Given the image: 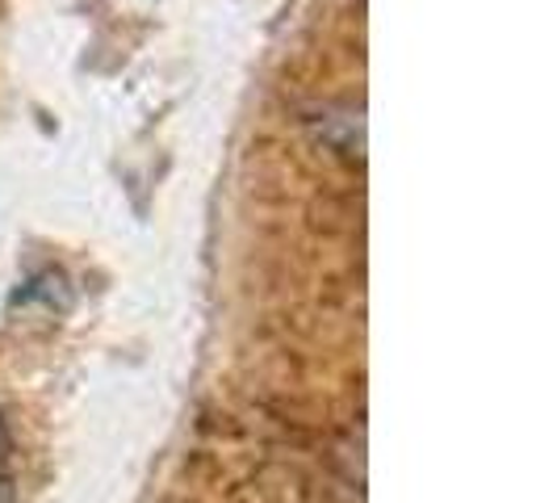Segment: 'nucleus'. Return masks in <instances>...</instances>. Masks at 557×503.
<instances>
[{
    "instance_id": "nucleus-2",
    "label": "nucleus",
    "mask_w": 557,
    "mask_h": 503,
    "mask_svg": "<svg viewBox=\"0 0 557 503\" xmlns=\"http://www.w3.org/2000/svg\"><path fill=\"white\" fill-rule=\"evenodd\" d=\"M0 503H13V462H9V432L0 419Z\"/></svg>"
},
{
    "instance_id": "nucleus-1",
    "label": "nucleus",
    "mask_w": 557,
    "mask_h": 503,
    "mask_svg": "<svg viewBox=\"0 0 557 503\" xmlns=\"http://www.w3.org/2000/svg\"><path fill=\"white\" fill-rule=\"evenodd\" d=\"M310 126H314V135L319 143L335 151V156H344V160H364V113L361 106L352 110V106H327L323 113H314L310 118Z\"/></svg>"
}]
</instances>
